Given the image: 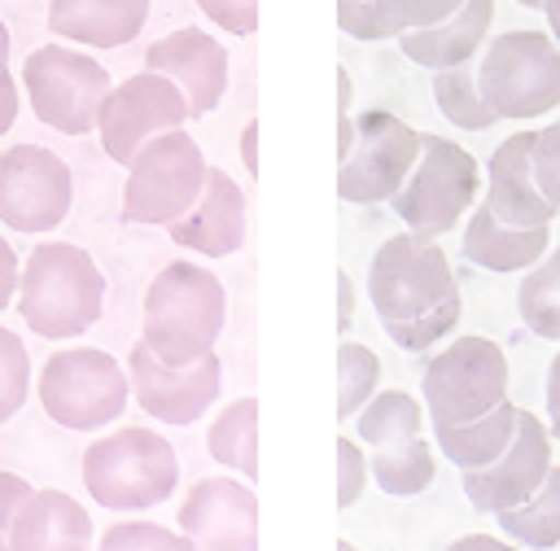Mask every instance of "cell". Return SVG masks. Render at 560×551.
I'll return each mask as SVG.
<instances>
[{"mask_svg":"<svg viewBox=\"0 0 560 551\" xmlns=\"http://www.w3.org/2000/svg\"><path fill=\"white\" fill-rule=\"evenodd\" d=\"M18 315L35 337L66 341L88 332L105 306V276L96 258L74 241H39L22 258Z\"/></svg>","mask_w":560,"mask_h":551,"instance_id":"cell-1","label":"cell"},{"mask_svg":"<svg viewBox=\"0 0 560 551\" xmlns=\"http://www.w3.org/2000/svg\"><path fill=\"white\" fill-rule=\"evenodd\" d=\"M459 315H464V297H459V293H451V297H442L438 306H429V310H424V315H416V319L385 324V337H389L398 350L424 354V350H433L442 337H451V332L459 328Z\"/></svg>","mask_w":560,"mask_h":551,"instance_id":"cell-32","label":"cell"},{"mask_svg":"<svg viewBox=\"0 0 560 551\" xmlns=\"http://www.w3.org/2000/svg\"><path fill=\"white\" fill-rule=\"evenodd\" d=\"M127 380H131V402L144 415H153L158 424H192L219 402L223 363L214 350L192 363H166L140 337L127 350Z\"/></svg>","mask_w":560,"mask_h":551,"instance_id":"cell-13","label":"cell"},{"mask_svg":"<svg viewBox=\"0 0 560 551\" xmlns=\"http://www.w3.org/2000/svg\"><path fill=\"white\" fill-rule=\"evenodd\" d=\"M245 227H249V206H245L241 184L223 166H210L197 206L184 219H175L166 227V236L188 254L228 258V254H236L245 245Z\"/></svg>","mask_w":560,"mask_h":551,"instance_id":"cell-18","label":"cell"},{"mask_svg":"<svg viewBox=\"0 0 560 551\" xmlns=\"http://www.w3.org/2000/svg\"><path fill=\"white\" fill-rule=\"evenodd\" d=\"M381 4L398 17L402 31H416V26H433V22L451 17L464 0H381Z\"/></svg>","mask_w":560,"mask_h":551,"instance_id":"cell-39","label":"cell"},{"mask_svg":"<svg viewBox=\"0 0 560 551\" xmlns=\"http://www.w3.org/2000/svg\"><path fill=\"white\" fill-rule=\"evenodd\" d=\"M105 551H179V547H192L179 529H166L158 520H140L136 512H127L122 520H109L101 542Z\"/></svg>","mask_w":560,"mask_h":551,"instance_id":"cell-33","label":"cell"},{"mask_svg":"<svg viewBox=\"0 0 560 551\" xmlns=\"http://www.w3.org/2000/svg\"><path fill=\"white\" fill-rule=\"evenodd\" d=\"M18 280H22V258L13 254L9 236H0V310L18 297Z\"/></svg>","mask_w":560,"mask_h":551,"instance_id":"cell-41","label":"cell"},{"mask_svg":"<svg viewBox=\"0 0 560 551\" xmlns=\"http://www.w3.org/2000/svg\"><path fill=\"white\" fill-rule=\"evenodd\" d=\"M534 131H512L486 166V206L512 223V227H551L556 223V206L542 197L538 179H534Z\"/></svg>","mask_w":560,"mask_h":551,"instance_id":"cell-19","label":"cell"},{"mask_svg":"<svg viewBox=\"0 0 560 551\" xmlns=\"http://www.w3.org/2000/svg\"><path fill=\"white\" fill-rule=\"evenodd\" d=\"M31 490H35V485H31L26 477L0 472V547H9V525H13V516H18V507L26 503Z\"/></svg>","mask_w":560,"mask_h":551,"instance_id":"cell-40","label":"cell"},{"mask_svg":"<svg viewBox=\"0 0 560 551\" xmlns=\"http://www.w3.org/2000/svg\"><path fill=\"white\" fill-rule=\"evenodd\" d=\"M381 385V359L363 341H341L337 345V420H354L359 407L376 394Z\"/></svg>","mask_w":560,"mask_h":551,"instance_id":"cell-31","label":"cell"},{"mask_svg":"<svg viewBox=\"0 0 560 551\" xmlns=\"http://www.w3.org/2000/svg\"><path fill=\"white\" fill-rule=\"evenodd\" d=\"M179 485L175 446L149 424H122L83 450V490L109 512H149Z\"/></svg>","mask_w":560,"mask_h":551,"instance_id":"cell-3","label":"cell"},{"mask_svg":"<svg viewBox=\"0 0 560 551\" xmlns=\"http://www.w3.org/2000/svg\"><path fill=\"white\" fill-rule=\"evenodd\" d=\"M144 341L166 363H192L214 350L228 319V289L201 262H166L144 289Z\"/></svg>","mask_w":560,"mask_h":551,"instance_id":"cell-2","label":"cell"},{"mask_svg":"<svg viewBox=\"0 0 560 551\" xmlns=\"http://www.w3.org/2000/svg\"><path fill=\"white\" fill-rule=\"evenodd\" d=\"M516 420H521V407L512 398H503L499 407H490L486 415L477 420H464V424H433V437H438V450L459 468H481L490 459H499L516 433Z\"/></svg>","mask_w":560,"mask_h":551,"instance_id":"cell-24","label":"cell"},{"mask_svg":"<svg viewBox=\"0 0 560 551\" xmlns=\"http://www.w3.org/2000/svg\"><path fill=\"white\" fill-rule=\"evenodd\" d=\"M508 385H512L508 354L499 341L481 332L451 337L438 354H429L424 376H420L433 424H464V420L486 415L490 407L508 398Z\"/></svg>","mask_w":560,"mask_h":551,"instance_id":"cell-9","label":"cell"},{"mask_svg":"<svg viewBox=\"0 0 560 551\" xmlns=\"http://www.w3.org/2000/svg\"><path fill=\"white\" fill-rule=\"evenodd\" d=\"M551 450H556V437H551L547 420L521 407V420H516V433H512L508 450L499 459L481 464V468L459 472V485H464V494H468V503L477 512H490L494 516L503 507L525 503L542 485L547 468L556 464Z\"/></svg>","mask_w":560,"mask_h":551,"instance_id":"cell-15","label":"cell"},{"mask_svg":"<svg viewBox=\"0 0 560 551\" xmlns=\"http://www.w3.org/2000/svg\"><path fill=\"white\" fill-rule=\"evenodd\" d=\"M516 310L534 337L560 341V245L547 249L534 267H525L516 289Z\"/></svg>","mask_w":560,"mask_h":551,"instance_id":"cell-28","label":"cell"},{"mask_svg":"<svg viewBox=\"0 0 560 551\" xmlns=\"http://www.w3.org/2000/svg\"><path fill=\"white\" fill-rule=\"evenodd\" d=\"M144 66L171 74L184 87L192 118L219 109V101L228 92V74H232L228 48L197 26H179V31H166L162 39H153L144 48Z\"/></svg>","mask_w":560,"mask_h":551,"instance_id":"cell-17","label":"cell"},{"mask_svg":"<svg viewBox=\"0 0 560 551\" xmlns=\"http://www.w3.org/2000/svg\"><path fill=\"white\" fill-rule=\"evenodd\" d=\"M477 192H481L477 157L446 136L420 131V157L402 179V188L389 197V206L411 232L446 236L468 219V210L477 206Z\"/></svg>","mask_w":560,"mask_h":551,"instance_id":"cell-7","label":"cell"},{"mask_svg":"<svg viewBox=\"0 0 560 551\" xmlns=\"http://www.w3.org/2000/svg\"><path fill=\"white\" fill-rule=\"evenodd\" d=\"M451 551H508L516 542H503L499 534H459L455 542H446Z\"/></svg>","mask_w":560,"mask_h":551,"instance_id":"cell-45","label":"cell"},{"mask_svg":"<svg viewBox=\"0 0 560 551\" xmlns=\"http://www.w3.org/2000/svg\"><path fill=\"white\" fill-rule=\"evenodd\" d=\"M241 166H245L249 175H258V118H249V122L241 127Z\"/></svg>","mask_w":560,"mask_h":551,"instance_id":"cell-46","label":"cell"},{"mask_svg":"<svg viewBox=\"0 0 560 551\" xmlns=\"http://www.w3.org/2000/svg\"><path fill=\"white\" fill-rule=\"evenodd\" d=\"M18 79H13V70H9V57H0V136L18 122Z\"/></svg>","mask_w":560,"mask_h":551,"instance_id":"cell-42","label":"cell"},{"mask_svg":"<svg viewBox=\"0 0 560 551\" xmlns=\"http://www.w3.org/2000/svg\"><path fill=\"white\" fill-rule=\"evenodd\" d=\"M0 57H9V26L0 22Z\"/></svg>","mask_w":560,"mask_h":551,"instance_id":"cell-48","label":"cell"},{"mask_svg":"<svg viewBox=\"0 0 560 551\" xmlns=\"http://www.w3.org/2000/svg\"><path fill=\"white\" fill-rule=\"evenodd\" d=\"M206 450L228 472H241L245 481H254L258 477V398L223 402L206 429Z\"/></svg>","mask_w":560,"mask_h":551,"instance_id":"cell-26","label":"cell"},{"mask_svg":"<svg viewBox=\"0 0 560 551\" xmlns=\"http://www.w3.org/2000/svg\"><path fill=\"white\" fill-rule=\"evenodd\" d=\"M451 293H459V280L442 249V236H420L411 227L394 232L368 262V297L381 324L416 319Z\"/></svg>","mask_w":560,"mask_h":551,"instance_id":"cell-8","label":"cell"},{"mask_svg":"<svg viewBox=\"0 0 560 551\" xmlns=\"http://www.w3.org/2000/svg\"><path fill=\"white\" fill-rule=\"evenodd\" d=\"M420 157V131L389 109H363L354 118V144L337 162V192L354 206L389 201Z\"/></svg>","mask_w":560,"mask_h":551,"instance_id":"cell-11","label":"cell"},{"mask_svg":"<svg viewBox=\"0 0 560 551\" xmlns=\"http://www.w3.org/2000/svg\"><path fill=\"white\" fill-rule=\"evenodd\" d=\"M529 162H534V179H538L542 197L560 210V118L547 122L542 131H534V153H529Z\"/></svg>","mask_w":560,"mask_h":551,"instance_id":"cell-37","label":"cell"},{"mask_svg":"<svg viewBox=\"0 0 560 551\" xmlns=\"http://www.w3.org/2000/svg\"><path fill=\"white\" fill-rule=\"evenodd\" d=\"M547 429L560 442V350H556V359L547 367Z\"/></svg>","mask_w":560,"mask_h":551,"instance_id":"cell-43","label":"cell"},{"mask_svg":"<svg viewBox=\"0 0 560 551\" xmlns=\"http://www.w3.org/2000/svg\"><path fill=\"white\" fill-rule=\"evenodd\" d=\"M13 551H83L92 547V516L66 490H31L9 525Z\"/></svg>","mask_w":560,"mask_h":551,"instance_id":"cell-20","label":"cell"},{"mask_svg":"<svg viewBox=\"0 0 560 551\" xmlns=\"http://www.w3.org/2000/svg\"><path fill=\"white\" fill-rule=\"evenodd\" d=\"M197 9L228 35H254L258 31V0H197Z\"/></svg>","mask_w":560,"mask_h":551,"instance_id":"cell-38","label":"cell"},{"mask_svg":"<svg viewBox=\"0 0 560 551\" xmlns=\"http://www.w3.org/2000/svg\"><path fill=\"white\" fill-rule=\"evenodd\" d=\"M433 101H438L442 118L455 122V127H464V131H490L499 122V114L481 96L477 57L472 61H459V66H446V70H433Z\"/></svg>","mask_w":560,"mask_h":551,"instance_id":"cell-29","label":"cell"},{"mask_svg":"<svg viewBox=\"0 0 560 551\" xmlns=\"http://www.w3.org/2000/svg\"><path fill=\"white\" fill-rule=\"evenodd\" d=\"M149 22V0H52L48 31L83 48H122Z\"/></svg>","mask_w":560,"mask_h":551,"instance_id":"cell-23","label":"cell"},{"mask_svg":"<svg viewBox=\"0 0 560 551\" xmlns=\"http://www.w3.org/2000/svg\"><path fill=\"white\" fill-rule=\"evenodd\" d=\"M359 442L363 446H381V442H398V437H411V433H424V402L407 389H376L359 415Z\"/></svg>","mask_w":560,"mask_h":551,"instance_id":"cell-30","label":"cell"},{"mask_svg":"<svg viewBox=\"0 0 560 551\" xmlns=\"http://www.w3.org/2000/svg\"><path fill=\"white\" fill-rule=\"evenodd\" d=\"M368 481H372L368 446L350 433H337V507H354Z\"/></svg>","mask_w":560,"mask_h":551,"instance_id":"cell-36","label":"cell"},{"mask_svg":"<svg viewBox=\"0 0 560 551\" xmlns=\"http://www.w3.org/2000/svg\"><path fill=\"white\" fill-rule=\"evenodd\" d=\"M547 249H551V227H512L486 206V197L464 219V258L477 262L481 271L512 276L534 267Z\"/></svg>","mask_w":560,"mask_h":551,"instance_id":"cell-22","label":"cell"},{"mask_svg":"<svg viewBox=\"0 0 560 551\" xmlns=\"http://www.w3.org/2000/svg\"><path fill=\"white\" fill-rule=\"evenodd\" d=\"M109 87V70L70 44H39L22 66V92L35 118L61 136L96 131V114Z\"/></svg>","mask_w":560,"mask_h":551,"instance_id":"cell-10","label":"cell"},{"mask_svg":"<svg viewBox=\"0 0 560 551\" xmlns=\"http://www.w3.org/2000/svg\"><path fill=\"white\" fill-rule=\"evenodd\" d=\"M31 394V354L18 332L0 328V424L22 411Z\"/></svg>","mask_w":560,"mask_h":551,"instance_id":"cell-34","label":"cell"},{"mask_svg":"<svg viewBox=\"0 0 560 551\" xmlns=\"http://www.w3.org/2000/svg\"><path fill=\"white\" fill-rule=\"evenodd\" d=\"M494 520L516 547H560V464L547 468L542 485L525 503L494 512Z\"/></svg>","mask_w":560,"mask_h":551,"instance_id":"cell-27","label":"cell"},{"mask_svg":"<svg viewBox=\"0 0 560 551\" xmlns=\"http://www.w3.org/2000/svg\"><path fill=\"white\" fill-rule=\"evenodd\" d=\"M206 175H210V162L184 127L149 136L136 149V157L127 162L122 219L149 223V227H171L175 219H184L197 206Z\"/></svg>","mask_w":560,"mask_h":551,"instance_id":"cell-6","label":"cell"},{"mask_svg":"<svg viewBox=\"0 0 560 551\" xmlns=\"http://www.w3.org/2000/svg\"><path fill=\"white\" fill-rule=\"evenodd\" d=\"M521 9H542V0H516Z\"/></svg>","mask_w":560,"mask_h":551,"instance_id":"cell-49","label":"cell"},{"mask_svg":"<svg viewBox=\"0 0 560 551\" xmlns=\"http://www.w3.org/2000/svg\"><path fill=\"white\" fill-rule=\"evenodd\" d=\"M188 118H192V109H188L184 87L171 74L144 66L140 74L109 87V96L101 101V114H96V136H101L105 157L127 166L149 136L184 127Z\"/></svg>","mask_w":560,"mask_h":551,"instance_id":"cell-12","label":"cell"},{"mask_svg":"<svg viewBox=\"0 0 560 551\" xmlns=\"http://www.w3.org/2000/svg\"><path fill=\"white\" fill-rule=\"evenodd\" d=\"M74 179L66 157L44 144H9L0 153V223L13 232H52L66 223Z\"/></svg>","mask_w":560,"mask_h":551,"instance_id":"cell-14","label":"cell"},{"mask_svg":"<svg viewBox=\"0 0 560 551\" xmlns=\"http://www.w3.org/2000/svg\"><path fill=\"white\" fill-rule=\"evenodd\" d=\"M542 13H547V31H551V39L560 44V0H542Z\"/></svg>","mask_w":560,"mask_h":551,"instance_id":"cell-47","label":"cell"},{"mask_svg":"<svg viewBox=\"0 0 560 551\" xmlns=\"http://www.w3.org/2000/svg\"><path fill=\"white\" fill-rule=\"evenodd\" d=\"M477 83L499 122H534L560 105V44L551 31H503L477 52Z\"/></svg>","mask_w":560,"mask_h":551,"instance_id":"cell-5","label":"cell"},{"mask_svg":"<svg viewBox=\"0 0 560 551\" xmlns=\"http://www.w3.org/2000/svg\"><path fill=\"white\" fill-rule=\"evenodd\" d=\"M35 394L52 424L70 433H101L127 411L131 380H127V363H118L109 350L70 345L44 359Z\"/></svg>","mask_w":560,"mask_h":551,"instance_id":"cell-4","label":"cell"},{"mask_svg":"<svg viewBox=\"0 0 560 551\" xmlns=\"http://www.w3.org/2000/svg\"><path fill=\"white\" fill-rule=\"evenodd\" d=\"M494 26V0H464L451 17L433 22V26H416L398 35V48L407 52V61L424 66V70H446L459 61H472Z\"/></svg>","mask_w":560,"mask_h":551,"instance_id":"cell-21","label":"cell"},{"mask_svg":"<svg viewBox=\"0 0 560 551\" xmlns=\"http://www.w3.org/2000/svg\"><path fill=\"white\" fill-rule=\"evenodd\" d=\"M179 534L192 547H214V551H249L258 547V499L254 485L241 477H197L179 507H175Z\"/></svg>","mask_w":560,"mask_h":551,"instance_id":"cell-16","label":"cell"},{"mask_svg":"<svg viewBox=\"0 0 560 551\" xmlns=\"http://www.w3.org/2000/svg\"><path fill=\"white\" fill-rule=\"evenodd\" d=\"M337 26L350 39H363V44H381V39H398L402 35L398 17L381 0H337Z\"/></svg>","mask_w":560,"mask_h":551,"instance_id":"cell-35","label":"cell"},{"mask_svg":"<svg viewBox=\"0 0 560 551\" xmlns=\"http://www.w3.org/2000/svg\"><path fill=\"white\" fill-rule=\"evenodd\" d=\"M354 324V280L350 271H337V332H350Z\"/></svg>","mask_w":560,"mask_h":551,"instance_id":"cell-44","label":"cell"},{"mask_svg":"<svg viewBox=\"0 0 560 551\" xmlns=\"http://www.w3.org/2000/svg\"><path fill=\"white\" fill-rule=\"evenodd\" d=\"M368 464H372V481L394 499L424 494L438 477V455H433V442L424 433L368 446Z\"/></svg>","mask_w":560,"mask_h":551,"instance_id":"cell-25","label":"cell"}]
</instances>
